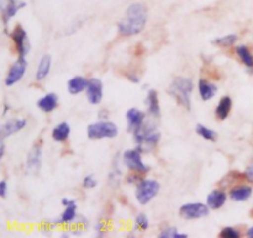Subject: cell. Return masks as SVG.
Returning <instances> with one entry per match:
<instances>
[{
    "instance_id": "obj_1",
    "label": "cell",
    "mask_w": 253,
    "mask_h": 238,
    "mask_svg": "<svg viewBox=\"0 0 253 238\" xmlns=\"http://www.w3.org/2000/svg\"><path fill=\"white\" fill-rule=\"evenodd\" d=\"M147 7L141 2H135L126 9L125 15L119 21L118 30L121 36H135L145 29L147 24Z\"/></svg>"
},
{
    "instance_id": "obj_2",
    "label": "cell",
    "mask_w": 253,
    "mask_h": 238,
    "mask_svg": "<svg viewBox=\"0 0 253 238\" xmlns=\"http://www.w3.org/2000/svg\"><path fill=\"white\" fill-rule=\"evenodd\" d=\"M194 89V84L190 78L185 77H177L170 83L168 88V94L187 110L192 109V94Z\"/></svg>"
},
{
    "instance_id": "obj_3",
    "label": "cell",
    "mask_w": 253,
    "mask_h": 238,
    "mask_svg": "<svg viewBox=\"0 0 253 238\" xmlns=\"http://www.w3.org/2000/svg\"><path fill=\"white\" fill-rule=\"evenodd\" d=\"M132 135L137 150H140L141 152H151L155 150L161 140L160 131L152 123H143L142 127L138 128Z\"/></svg>"
},
{
    "instance_id": "obj_4",
    "label": "cell",
    "mask_w": 253,
    "mask_h": 238,
    "mask_svg": "<svg viewBox=\"0 0 253 238\" xmlns=\"http://www.w3.org/2000/svg\"><path fill=\"white\" fill-rule=\"evenodd\" d=\"M119 135V128L111 121L100 120L98 122L90 123L86 128V136L89 140L96 141V140H104V138H109L113 140Z\"/></svg>"
},
{
    "instance_id": "obj_5",
    "label": "cell",
    "mask_w": 253,
    "mask_h": 238,
    "mask_svg": "<svg viewBox=\"0 0 253 238\" xmlns=\"http://www.w3.org/2000/svg\"><path fill=\"white\" fill-rule=\"evenodd\" d=\"M161 185L157 180L153 179H142L137 183V187L135 190L136 200L141 205H147L148 202L152 201L156 195L160 193Z\"/></svg>"
},
{
    "instance_id": "obj_6",
    "label": "cell",
    "mask_w": 253,
    "mask_h": 238,
    "mask_svg": "<svg viewBox=\"0 0 253 238\" xmlns=\"http://www.w3.org/2000/svg\"><path fill=\"white\" fill-rule=\"evenodd\" d=\"M141 151L140 150H127L123 153V163L126 168L135 173H140V174H145V173L150 172V167L146 165L142 162L141 158Z\"/></svg>"
},
{
    "instance_id": "obj_7",
    "label": "cell",
    "mask_w": 253,
    "mask_h": 238,
    "mask_svg": "<svg viewBox=\"0 0 253 238\" xmlns=\"http://www.w3.org/2000/svg\"><path fill=\"white\" fill-rule=\"evenodd\" d=\"M210 207L202 202H188L179 209L180 217L184 220H199L204 219L209 215Z\"/></svg>"
},
{
    "instance_id": "obj_8",
    "label": "cell",
    "mask_w": 253,
    "mask_h": 238,
    "mask_svg": "<svg viewBox=\"0 0 253 238\" xmlns=\"http://www.w3.org/2000/svg\"><path fill=\"white\" fill-rule=\"evenodd\" d=\"M9 36L14 41L19 57H26L30 53L31 44H30L29 37H27V34L24 27L21 25H16L15 29L11 31V34H9Z\"/></svg>"
},
{
    "instance_id": "obj_9",
    "label": "cell",
    "mask_w": 253,
    "mask_h": 238,
    "mask_svg": "<svg viewBox=\"0 0 253 238\" xmlns=\"http://www.w3.org/2000/svg\"><path fill=\"white\" fill-rule=\"evenodd\" d=\"M27 69V61L26 57H19L14 64L10 67L9 72L5 78V85L12 86L15 84L19 83L22 78H24L25 73Z\"/></svg>"
},
{
    "instance_id": "obj_10",
    "label": "cell",
    "mask_w": 253,
    "mask_h": 238,
    "mask_svg": "<svg viewBox=\"0 0 253 238\" xmlns=\"http://www.w3.org/2000/svg\"><path fill=\"white\" fill-rule=\"evenodd\" d=\"M26 6L25 1H19V0H1V15L2 22H4L5 31L7 30V24L10 20L17 14V11Z\"/></svg>"
},
{
    "instance_id": "obj_11",
    "label": "cell",
    "mask_w": 253,
    "mask_h": 238,
    "mask_svg": "<svg viewBox=\"0 0 253 238\" xmlns=\"http://www.w3.org/2000/svg\"><path fill=\"white\" fill-rule=\"evenodd\" d=\"M27 125V121L24 118H14L7 120L6 122H4L0 127V138L1 140H6L10 136L15 135V133L20 132V131L24 130Z\"/></svg>"
},
{
    "instance_id": "obj_12",
    "label": "cell",
    "mask_w": 253,
    "mask_h": 238,
    "mask_svg": "<svg viewBox=\"0 0 253 238\" xmlns=\"http://www.w3.org/2000/svg\"><path fill=\"white\" fill-rule=\"evenodd\" d=\"M86 98L88 101L93 105H99L103 100L104 94V85L103 81L99 78H90L89 79L88 86H86Z\"/></svg>"
},
{
    "instance_id": "obj_13",
    "label": "cell",
    "mask_w": 253,
    "mask_h": 238,
    "mask_svg": "<svg viewBox=\"0 0 253 238\" xmlns=\"http://www.w3.org/2000/svg\"><path fill=\"white\" fill-rule=\"evenodd\" d=\"M41 162H42V148L41 146L35 145L34 147L30 150L27 153L26 158V172L29 174H37L41 169Z\"/></svg>"
},
{
    "instance_id": "obj_14",
    "label": "cell",
    "mask_w": 253,
    "mask_h": 238,
    "mask_svg": "<svg viewBox=\"0 0 253 238\" xmlns=\"http://www.w3.org/2000/svg\"><path fill=\"white\" fill-rule=\"evenodd\" d=\"M126 121H127V131L135 133L145 123V113L137 108H131L126 111Z\"/></svg>"
},
{
    "instance_id": "obj_15",
    "label": "cell",
    "mask_w": 253,
    "mask_h": 238,
    "mask_svg": "<svg viewBox=\"0 0 253 238\" xmlns=\"http://www.w3.org/2000/svg\"><path fill=\"white\" fill-rule=\"evenodd\" d=\"M77 219V202L74 200L72 204L64 206V211L62 212L61 216L57 217V219L49 221V224L52 225H67L72 224L74 220Z\"/></svg>"
},
{
    "instance_id": "obj_16",
    "label": "cell",
    "mask_w": 253,
    "mask_h": 238,
    "mask_svg": "<svg viewBox=\"0 0 253 238\" xmlns=\"http://www.w3.org/2000/svg\"><path fill=\"white\" fill-rule=\"evenodd\" d=\"M227 194L220 189L212 190L207 197V205L210 207V210H219L226 204Z\"/></svg>"
},
{
    "instance_id": "obj_17",
    "label": "cell",
    "mask_w": 253,
    "mask_h": 238,
    "mask_svg": "<svg viewBox=\"0 0 253 238\" xmlns=\"http://www.w3.org/2000/svg\"><path fill=\"white\" fill-rule=\"evenodd\" d=\"M198 90H199V95L202 100L208 101L211 100L216 95L219 89L211 81L207 80V79H199V81H198Z\"/></svg>"
},
{
    "instance_id": "obj_18",
    "label": "cell",
    "mask_w": 253,
    "mask_h": 238,
    "mask_svg": "<svg viewBox=\"0 0 253 238\" xmlns=\"http://www.w3.org/2000/svg\"><path fill=\"white\" fill-rule=\"evenodd\" d=\"M37 108L43 113H52L58 106V96L54 93H48L40 98L36 103Z\"/></svg>"
},
{
    "instance_id": "obj_19",
    "label": "cell",
    "mask_w": 253,
    "mask_h": 238,
    "mask_svg": "<svg viewBox=\"0 0 253 238\" xmlns=\"http://www.w3.org/2000/svg\"><path fill=\"white\" fill-rule=\"evenodd\" d=\"M145 103H146V108H147L148 114L155 119L160 118L161 108H160V100H158L157 91L153 90V89L148 90Z\"/></svg>"
},
{
    "instance_id": "obj_20",
    "label": "cell",
    "mask_w": 253,
    "mask_h": 238,
    "mask_svg": "<svg viewBox=\"0 0 253 238\" xmlns=\"http://www.w3.org/2000/svg\"><path fill=\"white\" fill-rule=\"evenodd\" d=\"M52 67V57L49 54H43L40 59L39 64H37L36 73H35V78L37 81L44 80L47 78V76L51 72Z\"/></svg>"
},
{
    "instance_id": "obj_21",
    "label": "cell",
    "mask_w": 253,
    "mask_h": 238,
    "mask_svg": "<svg viewBox=\"0 0 253 238\" xmlns=\"http://www.w3.org/2000/svg\"><path fill=\"white\" fill-rule=\"evenodd\" d=\"M232 110V99L230 96L225 95L220 99L216 109H215V115L220 121H224L229 118L230 113Z\"/></svg>"
},
{
    "instance_id": "obj_22",
    "label": "cell",
    "mask_w": 253,
    "mask_h": 238,
    "mask_svg": "<svg viewBox=\"0 0 253 238\" xmlns=\"http://www.w3.org/2000/svg\"><path fill=\"white\" fill-rule=\"evenodd\" d=\"M89 80L84 77L76 76L72 79H69L68 84H67V88H68V93L72 95H77V94H81L83 91L86 90V86H88Z\"/></svg>"
},
{
    "instance_id": "obj_23",
    "label": "cell",
    "mask_w": 253,
    "mask_h": 238,
    "mask_svg": "<svg viewBox=\"0 0 253 238\" xmlns=\"http://www.w3.org/2000/svg\"><path fill=\"white\" fill-rule=\"evenodd\" d=\"M252 195V188L247 187V185H242V187L234 188V189L230 190L229 198L232 201L236 202H244L251 198Z\"/></svg>"
},
{
    "instance_id": "obj_24",
    "label": "cell",
    "mask_w": 253,
    "mask_h": 238,
    "mask_svg": "<svg viewBox=\"0 0 253 238\" xmlns=\"http://www.w3.org/2000/svg\"><path fill=\"white\" fill-rule=\"evenodd\" d=\"M71 135V126L67 122H61L52 131V138L56 142H64Z\"/></svg>"
},
{
    "instance_id": "obj_25",
    "label": "cell",
    "mask_w": 253,
    "mask_h": 238,
    "mask_svg": "<svg viewBox=\"0 0 253 238\" xmlns=\"http://www.w3.org/2000/svg\"><path fill=\"white\" fill-rule=\"evenodd\" d=\"M236 54L239 56V58L241 59L242 63L247 67V68L253 69V54L250 52L249 47L244 46H237L236 47Z\"/></svg>"
},
{
    "instance_id": "obj_26",
    "label": "cell",
    "mask_w": 253,
    "mask_h": 238,
    "mask_svg": "<svg viewBox=\"0 0 253 238\" xmlns=\"http://www.w3.org/2000/svg\"><path fill=\"white\" fill-rule=\"evenodd\" d=\"M195 132L200 136L202 138H204L205 141H210V142H215L217 140V132L216 131L211 130V128L207 127L203 123H198L197 127H195Z\"/></svg>"
},
{
    "instance_id": "obj_27",
    "label": "cell",
    "mask_w": 253,
    "mask_h": 238,
    "mask_svg": "<svg viewBox=\"0 0 253 238\" xmlns=\"http://www.w3.org/2000/svg\"><path fill=\"white\" fill-rule=\"evenodd\" d=\"M237 35L235 34H230V35H225V36L219 37V39H215L212 41V43L216 44V46L222 47V48H227V47H231L234 46L235 43L237 42Z\"/></svg>"
},
{
    "instance_id": "obj_28",
    "label": "cell",
    "mask_w": 253,
    "mask_h": 238,
    "mask_svg": "<svg viewBox=\"0 0 253 238\" xmlns=\"http://www.w3.org/2000/svg\"><path fill=\"white\" fill-rule=\"evenodd\" d=\"M161 238H187V234H182L175 227H166L160 234Z\"/></svg>"
},
{
    "instance_id": "obj_29",
    "label": "cell",
    "mask_w": 253,
    "mask_h": 238,
    "mask_svg": "<svg viewBox=\"0 0 253 238\" xmlns=\"http://www.w3.org/2000/svg\"><path fill=\"white\" fill-rule=\"evenodd\" d=\"M150 226V221H148V217L145 214H138L135 219V229L138 231H146Z\"/></svg>"
},
{
    "instance_id": "obj_30",
    "label": "cell",
    "mask_w": 253,
    "mask_h": 238,
    "mask_svg": "<svg viewBox=\"0 0 253 238\" xmlns=\"http://www.w3.org/2000/svg\"><path fill=\"white\" fill-rule=\"evenodd\" d=\"M240 236H241V234H240L239 230H236L235 227L231 226L224 227V229L221 230V232H220V237L222 238H239Z\"/></svg>"
},
{
    "instance_id": "obj_31",
    "label": "cell",
    "mask_w": 253,
    "mask_h": 238,
    "mask_svg": "<svg viewBox=\"0 0 253 238\" xmlns=\"http://www.w3.org/2000/svg\"><path fill=\"white\" fill-rule=\"evenodd\" d=\"M96 185H98V180L95 179L93 174L86 175L83 179V187L85 189H94V188H96Z\"/></svg>"
},
{
    "instance_id": "obj_32",
    "label": "cell",
    "mask_w": 253,
    "mask_h": 238,
    "mask_svg": "<svg viewBox=\"0 0 253 238\" xmlns=\"http://www.w3.org/2000/svg\"><path fill=\"white\" fill-rule=\"evenodd\" d=\"M6 194H7V183L6 180H1V182H0V197H1L2 199H5V198H6Z\"/></svg>"
},
{
    "instance_id": "obj_33",
    "label": "cell",
    "mask_w": 253,
    "mask_h": 238,
    "mask_svg": "<svg viewBox=\"0 0 253 238\" xmlns=\"http://www.w3.org/2000/svg\"><path fill=\"white\" fill-rule=\"evenodd\" d=\"M95 231H96V235H98V236L103 237L104 235H105V232H106L105 225H104L103 222H99V224H96Z\"/></svg>"
},
{
    "instance_id": "obj_34",
    "label": "cell",
    "mask_w": 253,
    "mask_h": 238,
    "mask_svg": "<svg viewBox=\"0 0 253 238\" xmlns=\"http://www.w3.org/2000/svg\"><path fill=\"white\" fill-rule=\"evenodd\" d=\"M245 175H246V179L251 180V182H252V180H253V165H250V167L247 168Z\"/></svg>"
},
{
    "instance_id": "obj_35",
    "label": "cell",
    "mask_w": 253,
    "mask_h": 238,
    "mask_svg": "<svg viewBox=\"0 0 253 238\" xmlns=\"http://www.w3.org/2000/svg\"><path fill=\"white\" fill-rule=\"evenodd\" d=\"M5 155V143L4 140H1V143H0V158L4 157Z\"/></svg>"
},
{
    "instance_id": "obj_36",
    "label": "cell",
    "mask_w": 253,
    "mask_h": 238,
    "mask_svg": "<svg viewBox=\"0 0 253 238\" xmlns=\"http://www.w3.org/2000/svg\"><path fill=\"white\" fill-rule=\"evenodd\" d=\"M108 116H109V114H108V111H106V110H101L100 113H99V118L103 119V120H104V119H108Z\"/></svg>"
},
{
    "instance_id": "obj_37",
    "label": "cell",
    "mask_w": 253,
    "mask_h": 238,
    "mask_svg": "<svg viewBox=\"0 0 253 238\" xmlns=\"http://www.w3.org/2000/svg\"><path fill=\"white\" fill-rule=\"evenodd\" d=\"M127 78H128V80L133 81V83H138V81H140L138 77H136V76H127Z\"/></svg>"
},
{
    "instance_id": "obj_38",
    "label": "cell",
    "mask_w": 253,
    "mask_h": 238,
    "mask_svg": "<svg viewBox=\"0 0 253 238\" xmlns=\"http://www.w3.org/2000/svg\"><path fill=\"white\" fill-rule=\"evenodd\" d=\"M246 235H247V237H251V238H253V226H252V227H250V229L247 230Z\"/></svg>"
},
{
    "instance_id": "obj_39",
    "label": "cell",
    "mask_w": 253,
    "mask_h": 238,
    "mask_svg": "<svg viewBox=\"0 0 253 238\" xmlns=\"http://www.w3.org/2000/svg\"><path fill=\"white\" fill-rule=\"evenodd\" d=\"M252 214H253V212H252Z\"/></svg>"
}]
</instances>
